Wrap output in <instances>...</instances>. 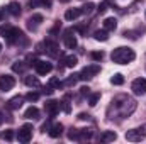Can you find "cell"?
I'll use <instances>...</instances> for the list:
<instances>
[{
	"label": "cell",
	"instance_id": "1",
	"mask_svg": "<svg viewBox=\"0 0 146 144\" xmlns=\"http://www.w3.org/2000/svg\"><path fill=\"white\" fill-rule=\"evenodd\" d=\"M136 107H138V104H136L134 98H131L127 95H117L110 102V107L107 110V117L109 119H115V117L126 119L136 110Z\"/></svg>",
	"mask_w": 146,
	"mask_h": 144
},
{
	"label": "cell",
	"instance_id": "2",
	"mask_svg": "<svg viewBox=\"0 0 146 144\" xmlns=\"http://www.w3.org/2000/svg\"><path fill=\"white\" fill-rule=\"evenodd\" d=\"M134 58H136V53L127 46H119V48L112 49V53H110V59L115 65H127V63L134 61Z\"/></svg>",
	"mask_w": 146,
	"mask_h": 144
},
{
	"label": "cell",
	"instance_id": "3",
	"mask_svg": "<svg viewBox=\"0 0 146 144\" xmlns=\"http://www.w3.org/2000/svg\"><path fill=\"white\" fill-rule=\"evenodd\" d=\"M0 34L5 37V41L9 44H27V39L24 36V32L19 29V27H14V26H5V27H0Z\"/></svg>",
	"mask_w": 146,
	"mask_h": 144
},
{
	"label": "cell",
	"instance_id": "4",
	"mask_svg": "<svg viewBox=\"0 0 146 144\" xmlns=\"http://www.w3.org/2000/svg\"><path fill=\"white\" fill-rule=\"evenodd\" d=\"M145 137H146V124L139 126V127H134V129L126 132V141H129V143H139Z\"/></svg>",
	"mask_w": 146,
	"mask_h": 144
},
{
	"label": "cell",
	"instance_id": "5",
	"mask_svg": "<svg viewBox=\"0 0 146 144\" xmlns=\"http://www.w3.org/2000/svg\"><path fill=\"white\" fill-rule=\"evenodd\" d=\"M33 131H34V129H33L31 124H24V126L17 131V141H19V143H24V144L29 143V141L33 139Z\"/></svg>",
	"mask_w": 146,
	"mask_h": 144
},
{
	"label": "cell",
	"instance_id": "6",
	"mask_svg": "<svg viewBox=\"0 0 146 144\" xmlns=\"http://www.w3.org/2000/svg\"><path fill=\"white\" fill-rule=\"evenodd\" d=\"M99 73H100V65L94 63V65L85 66L82 71L78 73V76H80V80H90V78H94V76L99 75Z\"/></svg>",
	"mask_w": 146,
	"mask_h": 144
},
{
	"label": "cell",
	"instance_id": "7",
	"mask_svg": "<svg viewBox=\"0 0 146 144\" xmlns=\"http://www.w3.org/2000/svg\"><path fill=\"white\" fill-rule=\"evenodd\" d=\"M63 42L66 46V49H75L76 48V36H75V29H66L63 32Z\"/></svg>",
	"mask_w": 146,
	"mask_h": 144
},
{
	"label": "cell",
	"instance_id": "8",
	"mask_svg": "<svg viewBox=\"0 0 146 144\" xmlns=\"http://www.w3.org/2000/svg\"><path fill=\"white\" fill-rule=\"evenodd\" d=\"M15 87V78L12 75H2L0 76V92H9Z\"/></svg>",
	"mask_w": 146,
	"mask_h": 144
},
{
	"label": "cell",
	"instance_id": "9",
	"mask_svg": "<svg viewBox=\"0 0 146 144\" xmlns=\"http://www.w3.org/2000/svg\"><path fill=\"white\" fill-rule=\"evenodd\" d=\"M33 66H34V70H36L37 75H48V73H51V70H53V65L49 61H42V59H36Z\"/></svg>",
	"mask_w": 146,
	"mask_h": 144
},
{
	"label": "cell",
	"instance_id": "10",
	"mask_svg": "<svg viewBox=\"0 0 146 144\" xmlns=\"http://www.w3.org/2000/svg\"><path fill=\"white\" fill-rule=\"evenodd\" d=\"M131 90L134 95H145L146 93V78H136L131 83Z\"/></svg>",
	"mask_w": 146,
	"mask_h": 144
},
{
	"label": "cell",
	"instance_id": "11",
	"mask_svg": "<svg viewBox=\"0 0 146 144\" xmlns=\"http://www.w3.org/2000/svg\"><path fill=\"white\" fill-rule=\"evenodd\" d=\"M60 108H61V104H60L58 100H48V102L44 104V110H46V114H48L49 117H56L58 112H60Z\"/></svg>",
	"mask_w": 146,
	"mask_h": 144
},
{
	"label": "cell",
	"instance_id": "12",
	"mask_svg": "<svg viewBox=\"0 0 146 144\" xmlns=\"http://www.w3.org/2000/svg\"><path fill=\"white\" fill-rule=\"evenodd\" d=\"M44 51L49 54V56H53V58H58L60 56V44L56 42V41H51V39H48V41H44Z\"/></svg>",
	"mask_w": 146,
	"mask_h": 144
},
{
	"label": "cell",
	"instance_id": "13",
	"mask_svg": "<svg viewBox=\"0 0 146 144\" xmlns=\"http://www.w3.org/2000/svg\"><path fill=\"white\" fill-rule=\"evenodd\" d=\"M41 22H42V15H41V14H33V15L27 19V29L33 31V32H36L37 27L41 26Z\"/></svg>",
	"mask_w": 146,
	"mask_h": 144
},
{
	"label": "cell",
	"instance_id": "14",
	"mask_svg": "<svg viewBox=\"0 0 146 144\" xmlns=\"http://www.w3.org/2000/svg\"><path fill=\"white\" fill-rule=\"evenodd\" d=\"M22 104H24V97L22 95H15V97H12V98L7 100L5 107L9 108V110H17V108L22 107Z\"/></svg>",
	"mask_w": 146,
	"mask_h": 144
},
{
	"label": "cell",
	"instance_id": "15",
	"mask_svg": "<svg viewBox=\"0 0 146 144\" xmlns=\"http://www.w3.org/2000/svg\"><path fill=\"white\" fill-rule=\"evenodd\" d=\"M92 139V131L90 129H76V136H75V141L78 143H85Z\"/></svg>",
	"mask_w": 146,
	"mask_h": 144
},
{
	"label": "cell",
	"instance_id": "16",
	"mask_svg": "<svg viewBox=\"0 0 146 144\" xmlns=\"http://www.w3.org/2000/svg\"><path fill=\"white\" fill-rule=\"evenodd\" d=\"M48 134L51 136V137H60L61 134H63V124H60V122H56V124H53L51 127H49V131H48Z\"/></svg>",
	"mask_w": 146,
	"mask_h": 144
},
{
	"label": "cell",
	"instance_id": "17",
	"mask_svg": "<svg viewBox=\"0 0 146 144\" xmlns=\"http://www.w3.org/2000/svg\"><path fill=\"white\" fill-rule=\"evenodd\" d=\"M39 114H41V112H39V108L34 107V105H31V107L24 112V117H26V119H29V120H37V119H39Z\"/></svg>",
	"mask_w": 146,
	"mask_h": 144
},
{
	"label": "cell",
	"instance_id": "18",
	"mask_svg": "<svg viewBox=\"0 0 146 144\" xmlns=\"http://www.w3.org/2000/svg\"><path fill=\"white\" fill-rule=\"evenodd\" d=\"M21 10H22V7H21V3L19 2H10L9 5H7V12L10 14V15H21Z\"/></svg>",
	"mask_w": 146,
	"mask_h": 144
},
{
	"label": "cell",
	"instance_id": "19",
	"mask_svg": "<svg viewBox=\"0 0 146 144\" xmlns=\"http://www.w3.org/2000/svg\"><path fill=\"white\" fill-rule=\"evenodd\" d=\"M115 139H117V134L114 131H104L100 134V143H112Z\"/></svg>",
	"mask_w": 146,
	"mask_h": 144
},
{
	"label": "cell",
	"instance_id": "20",
	"mask_svg": "<svg viewBox=\"0 0 146 144\" xmlns=\"http://www.w3.org/2000/svg\"><path fill=\"white\" fill-rule=\"evenodd\" d=\"M24 83H26L27 87H31V88H41V81L37 80V76H31V75H27V76L24 78Z\"/></svg>",
	"mask_w": 146,
	"mask_h": 144
},
{
	"label": "cell",
	"instance_id": "21",
	"mask_svg": "<svg viewBox=\"0 0 146 144\" xmlns=\"http://www.w3.org/2000/svg\"><path fill=\"white\" fill-rule=\"evenodd\" d=\"M29 7L31 9H37V7H51V0H29Z\"/></svg>",
	"mask_w": 146,
	"mask_h": 144
},
{
	"label": "cell",
	"instance_id": "22",
	"mask_svg": "<svg viewBox=\"0 0 146 144\" xmlns=\"http://www.w3.org/2000/svg\"><path fill=\"white\" fill-rule=\"evenodd\" d=\"M78 15H82V10H80V9H68V10L65 12V19H66V20H75Z\"/></svg>",
	"mask_w": 146,
	"mask_h": 144
},
{
	"label": "cell",
	"instance_id": "23",
	"mask_svg": "<svg viewBox=\"0 0 146 144\" xmlns=\"http://www.w3.org/2000/svg\"><path fill=\"white\" fill-rule=\"evenodd\" d=\"M115 27H117V20L114 17H107L104 20V29L106 31H115Z\"/></svg>",
	"mask_w": 146,
	"mask_h": 144
},
{
	"label": "cell",
	"instance_id": "24",
	"mask_svg": "<svg viewBox=\"0 0 146 144\" xmlns=\"http://www.w3.org/2000/svg\"><path fill=\"white\" fill-rule=\"evenodd\" d=\"M76 63H78V58H76V56H73V54L63 58V65H65L66 68H73V66H76Z\"/></svg>",
	"mask_w": 146,
	"mask_h": 144
},
{
	"label": "cell",
	"instance_id": "25",
	"mask_svg": "<svg viewBox=\"0 0 146 144\" xmlns=\"http://www.w3.org/2000/svg\"><path fill=\"white\" fill-rule=\"evenodd\" d=\"M94 37H95V41H102V42H106V41L109 39V31H106V29H102V31H95V32H94Z\"/></svg>",
	"mask_w": 146,
	"mask_h": 144
},
{
	"label": "cell",
	"instance_id": "26",
	"mask_svg": "<svg viewBox=\"0 0 146 144\" xmlns=\"http://www.w3.org/2000/svg\"><path fill=\"white\" fill-rule=\"evenodd\" d=\"M60 104H61V108H63V112H65V114H70V112H72V105H70V95H65V97H63V100H61Z\"/></svg>",
	"mask_w": 146,
	"mask_h": 144
},
{
	"label": "cell",
	"instance_id": "27",
	"mask_svg": "<svg viewBox=\"0 0 146 144\" xmlns=\"http://www.w3.org/2000/svg\"><path fill=\"white\" fill-rule=\"evenodd\" d=\"M110 83H112V85H115V87H121V85L124 83V76H122L121 73H115V75H112Z\"/></svg>",
	"mask_w": 146,
	"mask_h": 144
},
{
	"label": "cell",
	"instance_id": "28",
	"mask_svg": "<svg viewBox=\"0 0 146 144\" xmlns=\"http://www.w3.org/2000/svg\"><path fill=\"white\" fill-rule=\"evenodd\" d=\"M14 136H15V134H14V131H12V129H5V131H2V132H0V137H2L3 141H12V139H14Z\"/></svg>",
	"mask_w": 146,
	"mask_h": 144
},
{
	"label": "cell",
	"instance_id": "29",
	"mask_svg": "<svg viewBox=\"0 0 146 144\" xmlns=\"http://www.w3.org/2000/svg\"><path fill=\"white\" fill-rule=\"evenodd\" d=\"M78 80H80V76H78V75H72V76H68V78L63 81V87H72V85H75Z\"/></svg>",
	"mask_w": 146,
	"mask_h": 144
},
{
	"label": "cell",
	"instance_id": "30",
	"mask_svg": "<svg viewBox=\"0 0 146 144\" xmlns=\"http://www.w3.org/2000/svg\"><path fill=\"white\" fill-rule=\"evenodd\" d=\"M26 66H27V65H24V61H15V63L12 65V70L15 73H22L26 70Z\"/></svg>",
	"mask_w": 146,
	"mask_h": 144
},
{
	"label": "cell",
	"instance_id": "31",
	"mask_svg": "<svg viewBox=\"0 0 146 144\" xmlns=\"http://www.w3.org/2000/svg\"><path fill=\"white\" fill-rule=\"evenodd\" d=\"M99 100H100V93H99V92H97V93H92L90 98H88V105H90V107H95Z\"/></svg>",
	"mask_w": 146,
	"mask_h": 144
},
{
	"label": "cell",
	"instance_id": "32",
	"mask_svg": "<svg viewBox=\"0 0 146 144\" xmlns=\"http://www.w3.org/2000/svg\"><path fill=\"white\" fill-rule=\"evenodd\" d=\"M39 97H41V93H37V92H29V93L26 95V100H29V102H37Z\"/></svg>",
	"mask_w": 146,
	"mask_h": 144
},
{
	"label": "cell",
	"instance_id": "33",
	"mask_svg": "<svg viewBox=\"0 0 146 144\" xmlns=\"http://www.w3.org/2000/svg\"><path fill=\"white\" fill-rule=\"evenodd\" d=\"M92 9H94V3H92V2H87V3H83V7H80L82 14H90Z\"/></svg>",
	"mask_w": 146,
	"mask_h": 144
},
{
	"label": "cell",
	"instance_id": "34",
	"mask_svg": "<svg viewBox=\"0 0 146 144\" xmlns=\"http://www.w3.org/2000/svg\"><path fill=\"white\" fill-rule=\"evenodd\" d=\"M49 87H53V88H61V87H63V81H61L60 78H51V80H49Z\"/></svg>",
	"mask_w": 146,
	"mask_h": 144
},
{
	"label": "cell",
	"instance_id": "35",
	"mask_svg": "<svg viewBox=\"0 0 146 144\" xmlns=\"http://www.w3.org/2000/svg\"><path fill=\"white\" fill-rule=\"evenodd\" d=\"M90 56H92L94 61H102L104 59V53L102 51H94V53H90Z\"/></svg>",
	"mask_w": 146,
	"mask_h": 144
},
{
	"label": "cell",
	"instance_id": "36",
	"mask_svg": "<svg viewBox=\"0 0 146 144\" xmlns=\"http://www.w3.org/2000/svg\"><path fill=\"white\" fill-rule=\"evenodd\" d=\"M138 36H139V34H138L136 31H124V32H122V37H126V39H127V37H129V39H138Z\"/></svg>",
	"mask_w": 146,
	"mask_h": 144
},
{
	"label": "cell",
	"instance_id": "37",
	"mask_svg": "<svg viewBox=\"0 0 146 144\" xmlns=\"http://www.w3.org/2000/svg\"><path fill=\"white\" fill-rule=\"evenodd\" d=\"M80 93H82L83 97H88V95H90V88H88V87H82V88H80Z\"/></svg>",
	"mask_w": 146,
	"mask_h": 144
},
{
	"label": "cell",
	"instance_id": "38",
	"mask_svg": "<svg viewBox=\"0 0 146 144\" xmlns=\"http://www.w3.org/2000/svg\"><path fill=\"white\" fill-rule=\"evenodd\" d=\"M97 10H99V14H104V12L107 10V3H106V2H102V3L99 5V9H97Z\"/></svg>",
	"mask_w": 146,
	"mask_h": 144
},
{
	"label": "cell",
	"instance_id": "39",
	"mask_svg": "<svg viewBox=\"0 0 146 144\" xmlns=\"http://www.w3.org/2000/svg\"><path fill=\"white\" fill-rule=\"evenodd\" d=\"M42 93H44V95H53V87H49V85H48V87H44Z\"/></svg>",
	"mask_w": 146,
	"mask_h": 144
},
{
	"label": "cell",
	"instance_id": "40",
	"mask_svg": "<svg viewBox=\"0 0 146 144\" xmlns=\"http://www.w3.org/2000/svg\"><path fill=\"white\" fill-rule=\"evenodd\" d=\"M78 119H80V120H90V115L85 114V112H82V114H78Z\"/></svg>",
	"mask_w": 146,
	"mask_h": 144
},
{
	"label": "cell",
	"instance_id": "41",
	"mask_svg": "<svg viewBox=\"0 0 146 144\" xmlns=\"http://www.w3.org/2000/svg\"><path fill=\"white\" fill-rule=\"evenodd\" d=\"M49 127H51V124H49V122H44V124L41 126V131L46 132V131H49Z\"/></svg>",
	"mask_w": 146,
	"mask_h": 144
},
{
	"label": "cell",
	"instance_id": "42",
	"mask_svg": "<svg viewBox=\"0 0 146 144\" xmlns=\"http://www.w3.org/2000/svg\"><path fill=\"white\" fill-rule=\"evenodd\" d=\"M3 117H5V115H3V112H0V124H2V120H3Z\"/></svg>",
	"mask_w": 146,
	"mask_h": 144
},
{
	"label": "cell",
	"instance_id": "43",
	"mask_svg": "<svg viewBox=\"0 0 146 144\" xmlns=\"http://www.w3.org/2000/svg\"><path fill=\"white\" fill-rule=\"evenodd\" d=\"M60 2H61V3H66V2H70V0H60Z\"/></svg>",
	"mask_w": 146,
	"mask_h": 144
},
{
	"label": "cell",
	"instance_id": "44",
	"mask_svg": "<svg viewBox=\"0 0 146 144\" xmlns=\"http://www.w3.org/2000/svg\"><path fill=\"white\" fill-rule=\"evenodd\" d=\"M2 17H3V14H2V12H0V20H2Z\"/></svg>",
	"mask_w": 146,
	"mask_h": 144
},
{
	"label": "cell",
	"instance_id": "45",
	"mask_svg": "<svg viewBox=\"0 0 146 144\" xmlns=\"http://www.w3.org/2000/svg\"><path fill=\"white\" fill-rule=\"evenodd\" d=\"M0 53H2V44H0Z\"/></svg>",
	"mask_w": 146,
	"mask_h": 144
},
{
	"label": "cell",
	"instance_id": "46",
	"mask_svg": "<svg viewBox=\"0 0 146 144\" xmlns=\"http://www.w3.org/2000/svg\"><path fill=\"white\" fill-rule=\"evenodd\" d=\"M145 15H146V12H145Z\"/></svg>",
	"mask_w": 146,
	"mask_h": 144
}]
</instances>
